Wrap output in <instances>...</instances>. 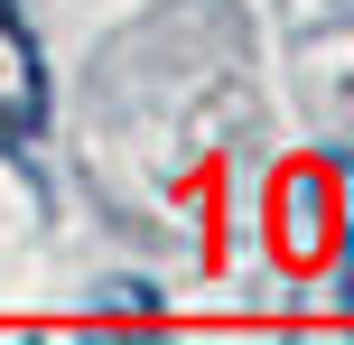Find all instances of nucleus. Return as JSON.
<instances>
[{"instance_id":"nucleus-1","label":"nucleus","mask_w":354,"mask_h":345,"mask_svg":"<svg viewBox=\"0 0 354 345\" xmlns=\"http://www.w3.org/2000/svg\"><path fill=\"white\" fill-rule=\"evenodd\" d=\"M0 122H37V47L10 0H0Z\"/></svg>"}]
</instances>
